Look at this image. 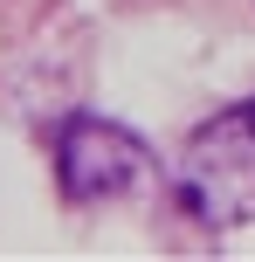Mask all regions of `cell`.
<instances>
[{
    "label": "cell",
    "mask_w": 255,
    "mask_h": 262,
    "mask_svg": "<svg viewBox=\"0 0 255 262\" xmlns=\"http://www.w3.org/2000/svg\"><path fill=\"white\" fill-rule=\"evenodd\" d=\"M55 186H62L69 207H97V200H118L131 193L138 180L152 172V152L138 131L97 118V111H76V118H62L55 131Z\"/></svg>",
    "instance_id": "2"
},
{
    "label": "cell",
    "mask_w": 255,
    "mask_h": 262,
    "mask_svg": "<svg viewBox=\"0 0 255 262\" xmlns=\"http://www.w3.org/2000/svg\"><path fill=\"white\" fill-rule=\"evenodd\" d=\"M173 200L214 235L255 221V97L187 131V145L173 159Z\"/></svg>",
    "instance_id": "1"
}]
</instances>
